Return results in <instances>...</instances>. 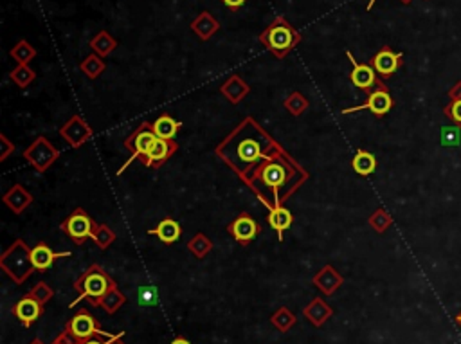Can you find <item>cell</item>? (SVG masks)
Masks as SVG:
<instances>
[{"label": "cell", "mask_w": 461, "mask_h": 344, "mask_svg": "<svg viewBox=\"0 0 461 344\" xmlns=\"http://www.w3.org/2000/svg\"><path fill=\"white\" fill-rule=\"evenodd\" d=\"M307 178V170L277 144L262 163L243 175L242 181L270 211L277 205H283V202L292 197Z\"/></svg>", "instance_id": "1"}, {"label": "cell", "mask_w": 461, "mask_h": 344, "mask_svg": "<svg viewBox=\"0 0 461 344\" xmlns=\"http://www.w3.org/2000/svg\"><path fill=\"white\" fill-rule=\"evenodd\" d=\"M260 42L269 53H272L274 58L283 60L301 42V35L285 16H276L269 28L260 35Z\"/></svg>", "instance_id": "2"}, {"label": "cell", "mask_w": 461, "mask_h": 344, "mask_svg": "<svg viewBox=\"0 0 461 344\" xmlns=\"http://www.w3.org/2000/svg\"><path fill=\"white\" fill-rule=\"evenodd\" d=\"M114 283L115 281L112 279V276L108 274L105 269H101L97 263H92V265L74 281V289H76L78 292V298L74 299V303H70V308H73L74 305H78L80 301H83V299H87L92 306H100L103 296L107 294L108 289H110Z\"/></svg>", "instance_id": "3"}, {"label": "cell", "mask_w": 461, "mask_h": 344, "mask_svg": "<svg viewBox=\"0 0 461 344\" xmlns=\"http://www.w3.org/2000/svg\"><path fill=\"white\" fill-rule=\"evenodd\" d=\"M0 269L16 283V285H22L33 272L36 271L35 265H33L31 258V247L18 238V240L13 242L2 256H0Z\"/></svg>", "instance_id": "4"}, {"label": "cell", "mask_w": 461, "mask_h": 344, "mask_svg": "<svg viewBox=\"0 0 461 344\" xmlns=\"http://www.w3.org/2000/svg\"><path fill=\"white\" fill-rule=\"evenodd\" d=\"M155 141H157V136H155L154 128H152V123L144 121V123L139 124L137 130H134V134H130V137L124 141V148L130 151V158L117 170V175H123L124 170L134 163L135 158L147 157V154L150 151L152 144Z\"/></svg>", "instance_id": "5"}, {"label": "cell", "mask_w": 461, "mask_h": 344, "mask_svg": "<svg viewBox=\"0 0 461 344\" xmlns=\"http://www.w3.org/2000/svg\"><path fill=\"white\" fill-rule=\"evenodd\" d=\"M58 157H60V150L43 136L36 137V139L23 150V158H26L27 163L31 164L38 173H46V171L56 163Z\"/></svg>", "instance_id": "6"}, {"label": "cell", "mask_w": 461, "mask_h": 344, "mask_svg": "<svg viewBox=\"0 0 461 344\" xmlns=\"http://www.w3.org/2000/svg\"><path fill=\"white\" fill-rule=\"evenodd\" d=\"M94 227H96V222L90 218V215L83 208L74 209L73 213L60 224V229L78 245H83L89 238H92Z\"/></svg>", "instance_id": "7"}, {"label": "cell", "mask_w": 461, "mask_h": 344, "mask_svg": "<svg viewBox=\"0 0 461 344\" xmlns=\"http://www.w3.org/2000/svg\"><path fill=\"white\" fill-rule=\"evenodd\" d=\"M346 56L350 58L351 65H354V69H351L350 72V80L359 90H364V92L369 94L375 89H378V87L384 85V83L377 77L378 74L375 72V69H373L369 63H359L357 60L354 58V55H351L350 50H346Z\"/></svg>", "instance_id": "8"}, {"label": "cell", "mask_w": 461, "mask_h": 344, "mask_svg": "<svg viewBox=\"0 0 461 344\" xmlns=\"http://www.w3.org/2000/svg\"><path fill=\"white\" fill-rule=\"evenodd\" d=\"M100 330L101 328L97 326L96 319H94L87 310H80V312H78L76 316H73V319L67 323L63 332L73 337L74 340H78V343H83V340L92 339L94 335H97Z\"/></svg>", "instance_id": "9"}, {"label": "cell", "mask_w": 461, "mask_h": 344, "mask_svg": "<svg viewBox=\"0 0 461 344\" xmlns=\"http://www.w3.org/2000/svg\"><path fill=\"white\" fill-rule=\"evenodd\" d=\"M393 109V97L389 96L388 87L382 85L378 89H375L373 92L368 94V101L364 104H359V107H351V109H344L342 114H354L359 112V110H369L373 116L382 117Z\"/></svg>", "instance_id": "10"}, {"label": "cell", "mask_w": 461, "mask_h": 344, "mask_svg": "<svg viewBox=\"0 0 461 344\" xmlns=\"http://www.w3.org/2000/svg\"><path fill=\"white\" fill-rule=\"evenodd\" d=\"M60 136H62L73 148H81L83 144H87V141L92 139L94 130L83 117L73 116L62 128H60Z\"/></svg>", "instance_id": "11"}, {"label": "cell", "mask_w": 461, "mask_h": 344, "mask_svg": "<svg viewBox=\"0 0 461 344\" xmlns=\"http://www.w3.org/2000/svg\"><path fill=\"white\" fill-rule=\"evenodd\" d=\"M260 224L254 220L250 215L242 213L227 225V232H229L240 245H249L250 242H254L258 235H260Z\"/></svg>", "instance_id": "12"}, {"label": "cell", "mask_w": 461, "mask_h": 344, "mask_svg": "<svg viewBox=\"0 0 461 344\" xmlns=\"http://www.w3.org/2000/svg\"><path fill=\"white\" fill-rule=\"evenodd\" d=\"M179 150V143L175 139L173 141H166V139H159L152 144L150 151L147 154V157L141 158L142 166L147 168H161L168 163V158L173 157V155L177 154Z\"/></svg>", "instance_id": "13"}, {"label": "cell", "mask_w": 461, "mask_h": 344, "mask_svg": "<svg viewBox=\"0 0 461 344\" xmlns=\"http://www.w3.org/2000/svg\"><path fill=\"white\" fill-rule=\"evenodd\" d=\"M402 58L403 56L400 53H393L391 47L386 45L373 56L369 65L375 69V72L381 77H391L402 67Z\"/></svg>", "instance_id": "14"}, {"label": "cell", "mask_w": 461, "mask_h": 344, "mask_svg": "<svg viewBox=\"0 0 461 344\" xmlns=\"http://www.w3.org/2000/svg\"><path fill=\"white\" fill-rule=\"evenodd\" d=\"M42 312H43L42 303H38L29 294H26L22 299H18V301L15 303V306H13V313H15L16 319H18L26 328H29V326H31L33 323L42 316Z\"/></svg>", "instance_id": "15"}, {"label": "cell", "mask_w": 461, "mask_h": 344, "mask_svg": "<svg viewBox=\"0 0 461 344\" xmlns=\"http://www.w3.org/2000/svg\"><path fill=\"white\" fill-rule=\"evenodd\" d=\"M2 202L11 209L15 215H22L29 205L33 204V195L22 186V184H13L2 197Z\"/></svg>", "instance_id": "16"}, {"label": "cell", "mask_w": 461, "mask_h": 344, "mask_svg": "<svg viewBox=\"0 0 461 344\" xmlns=\"http://www.w3.org/2000/svg\"><path fill=\"white\" fill-rule=\"evenodd\" d=\"M312 283H314V285L317 286L324 296H332L335 294V290L344 283V279H342V276L335 271V267H332V265H324V267L314 276Z\"/></svg>", "instance_id": "17"}, {"label": "cell", "mask_w": 461, "mask_h": 344, "mask_svg": "<svg viewBox=\"0 0 461 344\" xmlns=\"http://www.w3.org/2000/svg\"><path fill=\"white\" fill-rule=\"evenodd\" d=\"M67 256H70V252H54L53 249H51L47 244H43V242H40V244H36L35 247H31L33 265H35L36 271H42V272L53 267L54 259L67 258Z\"/></svg>", "instance_id": "18"}, {"label": "cell", "mask_w": 461, "mask_h": 344, "mask_svg": "<svg viewBox=\"0 0 461 344\" xmlns=\"http://www.w3.org/2000/svg\"><path fill=\"white\" fill-rule=\"evenodd\" d=\"M303 316L307 317L308 321H310L314 326H323L324 323H327L328 319L334 316V308H332V306L328 305L324 299L315 298V299H312L307 306H304Z\"/></svg>", "instance_id": "19"}, {"label": "cell", "mask_w": 461, "mask_h": 344, "mask_svg": "<svg viewBox=\"0 0 461 344\" xmlns=\"http://www.w3.org/2000/svg\"><path fill=\"white\" fill-rule=\"evenodd\" d=\"M220 92L226 96L227 101H231L233 104H238L240 101L245 100V96H249L250 87L243 82L238 74H233V76L227 77L226 83L220 87Z\"/></svg>", "instance_id": "20"}, {"label": "cell", "mask_w": 461, "mask_h": 344, "mask_svg": "<svg viewBox=\"0 0 461 344\" xmlns=\"http://www.w3.org/2000/svg\"><path fill=\"white\" fill-rule=\"evenodd\" d=\"M191 29L200 40L208 42L213 35L220 29V22L209 11H202L196 15L191 22Z\"/></svg>", "instance_id": "21"}, {"label": "cell", "mask_w": 461, "mask_h": 344, "mask_svg": "<svg viewBox=\"0 0 461 344\" xmlns=\"http://www.w3.org/2000/svg\"><path fill=\"white\" fill-rule=\"evenodd\" d=\"M181 232H182V229H181V225H179V222H175L173 218H164V220L159 222L157 227L150 229V231H148V235L157 236L162 244L171 245V244H175L179 238H181Z\"/></svg>", "instance_id": "22"}, {"label": "cell", "mask_w": 461, "mask_h": 344, "mask_svg": "<svg viewBox=\"0 0 461 344\" xmlns=\"http://www.w3.org/2000/svg\"><path fill=\"white\" fill-rule=\"evenodd\" d=\"M267 220H269L270 227L277 232V238H280V240H283V232L288 231L294 224L292 213H290L287 208H283V205H277V208L270 209Z\"/></svg>", "instance_id": "23"}, {"label": "cell", "mask_w": 461, "mask_h": 344, "mask_svg": "<svg viewBox=\"0 0 461 344\" xmlns=\"http://www.w3.org/2000/svg\"><path fill=\"white\" fill-rule=\"evenodd\" d=\"M152 128H154L155 136H157L159 139L173 141L175 136H177V131L182 128V123L177 119H173L168 114H162V116H159L157 119L152 123Z\"/></svg>", "instance_id": "24"}, {"label": "cell", "mask_w": 461, "mask_h": 344, "mask_svg": "<svg viewBox=\"0 0 461 344\" xmlns=\"http://www.w3.org/2000/svg\"><path fill=\"white\" fill-rule=\"evenodd\" d=\"M351 168H354L355 173L366 177V175H371L373 171L377 170V158H375L373 154H369V151L359 150L355 154L354 161H351Z\"/></svg>", "instance_id": "25"}, {"label": "cell", "mask_w": 461, "mask_h": 344, "mask_svg": "<svg viewBox=\"0 0 461 344\" xmlns=\"http://www.w3.org/2000/svg\"><path fill=\"white\" fill-rule=\"evenodd\" d=\"M124 303H127V298H124V294L120 290V286H117L114 283V285H112L110 289H108L107 294L103 296L100 306L105 310V312L115 313L117 310L121 308V306L124 305Z\"/></svg>", "instance_id": "26"}, {"label": "cell", "mask_w": 461, "mask_h": 344, "mask_svg": "<svg viewBox=\"0 0 461 344\" xmlns=\"http://www.w3.org/2000/svg\"><path fill=\"white\" fill-rule=\"evenodd\" d=\"M115 47H117V40L112 38V35L108 31L97 33V35L90 40V49H92L97 56H101V58L110 55Z\"/></svg>", "instance_id": "27"}, {"label": "cell", "mask_w": 461, "mask_h": 344, "mask_svg": "<svg viewBox=\"0 0 461 344\" xmlns=\"http://www.w3.org/2000/svg\"><path fill=\"white\" fill-rule=\"evenodd\" d=\"M9 56H11L18 65H29V63L36 58V49L31 43L27 42V40H20V42L9 50Z\"/></svg>", "instance_id": "28"}, {"label": "cell", "mask_w": 461, "mask_h": 344, "mask_svg": "<svg viewBox=\"0 0 461 344\" xmlns=\"http://www.w3.org/2000/svg\"><path fill=\"white\" fill-rule=\"evenodd\" d=\"M296 321L297 319H296V316H294V312L292 310H288L287 306H281V308H277L276 312L270 316V323H272L274 328L281 333L288 332V330L296 325Z\"/></svg>", "instance_id": "29"}, {"label": "cell", "mask_w": 461, "mask_h": 344, "mask_svg": "<svg viewBox=\"0 0 461 344\" xmlns=\"http://www.w3.org/2000/svg\"><path fill=\"white\" fill-rule=\"evenodd\" d=\"M80 69L85 76L89 77V80H96V77H100L101 74L105 72L107 65H105V62L101 56H97L96 53H92V55H89L87 58L83 60V62L80 63Z\"/></svg>", "instance_id": "30"}, {"label": "cell", "mask_w": 461, "mask_h": 344, "mask_svg": "<svg viewBox=\"0 0 461 344\" xmlns=\"http://www.w3.org/2000/svg\"><path fill=\"white\" fill-rule=\"evenodd\" d=\"M188 249L196 259H202V258H206V256H208L209 252H211L213 242L209 240V238L204 235V232H196V235L193 236L191 240L188 242Z\"/></svg>", "instance_id": "31"}, {"label": "cell", "mask_w": 461, "mask_h": 344, "mask_svg": "<svg viewBox=\"0 0 461 344\" xmlns=\"http://www.w3.org/2000/svg\"><path fill=\"white\" fill-rule=\"evenodd\" d=\"M9 77L18 89H27L36 80V72L29 65H16L9 74Z\"/></svg>", "instance_id": "32"}, {"label": "cell", "mask_w": 461, "mask_h": 344, "mask_svg": "<svg viewBox=\"0 0 461 344\" xmlns=\"http://www.w3.org/2000/svg\"><path fill=\"white\" fill-rule=\"evenodd\" d=\"M92 240L96 242V245L101 251H107L115 242V232L112 231L107 224H97L96 222V227H94L92 232Z\"/></svg>", "instance_id": "33"}, {"label": "cell", "mask_w": 461, "mask_h": 344, "mask_svg": "<svg viewBox=\"0 0 461 344\" xmlns=\"http://www.w3.org/2000/svg\"><path fill=\"white\" fill-rule=\"evenodd\" d=\"M308 107H310V101L301 92H292L285 100V109L292 114V116H301L303 112H307Z\"/></svg>", "instance_id": "34"}, {"label": "cell", "mask_w": 461, "mask_h": 344, "mask_svg": "<svg viewBox=\"0 0 461 344\" xmlns=\"http://www.w3.org/2000/svg\"><path fill=\"white\" fill-rule=\"evenodd\" d=\"M27 294L31 296V298H35L38 303H42V305H46V303H49L51 299H53L54 292L46 281H40V283H36V285L33 286V289L29 290Z\"/></svg>", "instance_id": "35"}, {"label": "cell", "mask_w": 461, "mask_h": 344, "mask_svg": "<svg viewBox=\"0 0 461 344\" xmlns=\"http://www.w3.org/2000/svg\"><path fill=\"white\" fill-rule=\"evenodd\" d=\"M461 143V127H443L442 128V144L443 146H460Z\"/></svg>", "instance_id": "36"}, {"label": "cell", "mask_w": 461, "mask_h": 344, "mask_svg": "<svg viewBox=\"0 0 461 344\" xmlns=\"http://www.w3.org/2000/svg\"><path fill=\"white\" fill-rule=\"evenodd\" d=\"M137 298L141 306H155L159 301V294L154 286H139Z\"/></svg>", "instance_id": "37"}, {"label": "cell", "mask_w": 461, "mask_h": 344, "mask_svg": "<svg viewBox=\"0 0 461 344\" xmlns=\"http://www.w3.org/2000/svg\"><path fill=\"white\" fill-rule=\"evenodd\" d=\"M369 225H371L375 231L378 232H384L386 229L391 225V217H389L388 213H386L384 209H378V211H375V213L369 217Z\"/></svg>", "instance_id": "38"}, {"label": "cell", "mask_w": 461, "mask_h": 344, "mask_svg": "<svg viewBox=\"0 0 461 344\" xmlns=\"http://www.w3.org/2000/svg\"><path fill=\"white\" fill-rule=\"evenodd\" d=\"M445 116L452 121L454 124L461 127V97L460 100H452L449 104H447L445 109H443Z\"/></svg>", "instance_id": "39"}, {"label": "cell", "mask_w": 461, "mask_h": 344, "mask_svg": "<svg viewBox=\"0 0 461 344\" xmlns=\"http://www.w3.org/2000/svg\"><path fill=\"white\" fill-rule=\"evenodd\" d=\"M123 335H124L123 332H120L117 335H110V333L100 330V332H97V335H94L92 339H87V340H83V343H78V344H110L117 339H123Z\"/></svg>", "instance_id": "40"}, {"label": "cell", "mask_w": 461, "mask_h": 344, "mask_svg": "<svg viewBox=\"0 0 461 344\" xmlns=\"http://www.w3.org/2000/svg\"><path fill=\"white\" fill-rule=\"evenodd\" d=\"M15 151V144L8 139L6 134H0V161H6Z\"/></svg>", "instance_id": "41"}, {"label": "cell", "mask_w": 461, "mask_h": 344, "mask_svg": "<svg viewBox=\"0 0 461 344\" xmlns=\"http://www.w3.org/2000/svg\"><path fill=\"white\" fill-rule=\"evenodd\" d=\"M222 2L231 9V11H238V9L245 4L247 0H222Z\"/></svg>", "instance_id": "42"}, {"label": "cell", "mask_w": 461, "mask_h": 344, "mask_svg": "<svg viewBox=\"0 0 461 344\" xmlns=\"http://www.w3.org/2000/svg\"><path fill=\"white\" fill-rule=\"evenodd\" d=\"M53 344H78V340H74L73 337L67 335L65 332H62V335L56 337V339L53 340Z\"/></svg>", "instance_id": "43"}, {"label": "cell", "mask_w": 461, "mask_h": 344, "mask_svg": "<svg viewBox=\"0 0 461 344\" xmlns=\"http://www.w3.org/2000/svg\"><path fill=\"white\" fill-rule=\"evenodd\" d=\"M169 344H191V343H189V340L186 339V337L177 335V337H175V339H173L171 343H169Z\"/></svg>", "instance_id": "44"}, {"label": "cell", "mask_w": 461, "mask_h": 344, "mask_svg": "<svg viewBox=\"0 0 461 344\" xmlns=\"http://www.w3.org/2000/svg\"><path fill=\"white\" fill-rule=\"evenodd\" d=\"M456 323H457V325H460V326H461V312H460V313H457V316H456Z\"/></svg>", "instance_id": "45"}, {"label": "cell", "mask_w": 461, "mask_h": 344, "mask_svg": "<svg viewBox=\"0 0 461 344\" xmlns=\"http://www.w3.org/2000/svg\"><path fill=\"white\" fill-rule=\"evenodd\" d=\"M29 344H43V343L40 339H35V340H31V343H29Z\"/></svg>", "instance_id": "46"}, {"label": "cell", "mask_w": 461, "mask_h": 344, "mask_svg": "<svg viewBox=\"0 0 461 344\" xmlns=\"http://www.w3.org/2000/svg\"><path fill=\"white\" fill-rule=\"evenodd\" d=\"M402 4H409V2H413V0H400Z\"/></svg>", "instance_id": "47"}, {"label": "cell", "mask_w": 461, "mask_h": 344, "mask_svg": "<svg viewBox=\"0 0 461 344\" xmlns=\"http://www.w3.org/2000/svg\"><path fill=\"white\" fill-rule=\"evenodd\" d=\"M373 4H375V0H371V2H369V4H368V9H371V8H373Z\"/></svg>", "instance_id": "48"}, {"label": "cell", "mask_w": 461, "mask_h": 344, "mask_svg": "<svg viewBox=\"0 0 461 344\" xmlns=\"http://www.w3.org/2000/svg\"><path fill=\"white\" fill-rule=\"evenodd\" d=\"M110 344H124V343H121V339H117V340H114V343H110Z\"/></svg>", "instance_id": "49"}]
</instances>
